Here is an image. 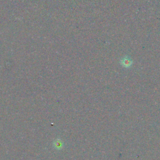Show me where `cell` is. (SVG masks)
<instances>
[{"label":"cell","mask_w":160,"mask_h":160,"mask_svg":"<svg viewBox=\"0 0 160 160\" xmlns=\"http://www.w3.org/2000/svg\"><path fill=\"white\" fill-rule=\"evenodd\" d=\"M121 63H122V64H123L124 66H128L131 65V60H130V59H128V58H124L123 60L121 61Z\"/></svg>","instance_id":"cell-1"}]
</instances>
